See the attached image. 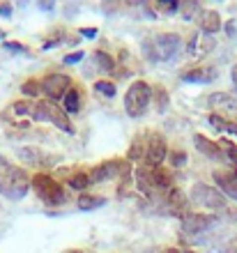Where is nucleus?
<instances>
[{"label": "nucleus", "instance_id": "obj_12", "mask_svg": "<svg viewBox=\"0 0 237 253\" xmlns=\"http://www.w3.org/2000/svg\"><path fill=\"white\" fill-rule=\"evenodd\" d=\"M214 46H217V40L212 35L196 33V35H191L189 44H187V55H189L191 60H198V58H205Z\"/></svg>", "mask_w": 237, "mask_h": 253}, {"label": "nucleus", "instance_id": "obj_37", "mask_svg": "<svg viewBox=\"0 0 237 253\" xmlns=\"http://www.w3.org/2000/svg\"><path fill=\"white\" fill-rule=\"evenodd\" d=\"M231 76H233V85H235V90H237V65L233 67V72H231Z\"/></svg>", "mask_w": 237, "mask_h": 253}, {"label": "nucleus", "instance_id": "obj_4", "mask_svg": "<svg viewBox=\"0 0 237 253\" xmlns=\"http://www.w3.org/2000/svg\"><path fill=\"white\" fill-rule=\"evenodd\" d=\"M152 101V87L145 81H134L132 85L127 87L125 94V111L129 118H141L145 115L147 106Z\"/></svg>", "mask_w": 237, "mask_h": 253}, {"label": "nucleus", "instance_id": "obj_16", "mask_svg": "<svg viewBox=\"0 0 237 253\" xmlns=\"http://www.w3.org/2000/svg\"><path fill=\"white\" fill-rule=\"evenodd\" d=\"M217 79V69L214 67H196V69H189V72L182 74V81L185 83H212Z\"/></svg>", "mask_w": 237, "mask_h": 253}, {"label": "nucleus", "instance_id": "obj_2", "mask_svg": "<svg viewBox=\"0 0 237 253\" xmlns=\"http://www.w3.org/2000/svg\"><path fill=\"white\" fill-rule=\"evenodd\" d=\"M182 51V37L175 33L154 35L143 44V53L154 62H171Z\"/></svg>", "mask_w": 237, "mask_h": 253}, {"label": "nucleus", "instance_id": "obj_18", "mask_svg": "<svg viewBox=\"0 0 237 253\" xmlns=\"http://www.w3.org/2000/svg\"><path fill=\"white\" fill-rule=\"evenodd\" d=\"M134 180H136V187L145 193V196H154V187H152V166H141L134 170Z\"/></svg>", "mask_w": 237, "mask_h": 253}, {"label": "nucleus", "instance_id": "obj_22", "mask_svg": "<svg viewBox=\"0 0 237 253\" xmlns=\"http://www.w3.org/2000/svg\"><path fill=\"white\" fill-rule=\"evenodd\" d=\"M200 12H203L200 5L193 2V0H189V2H180V14H182V19L185 21H198Z\"/></svg>", "mask_w": 237, "mask_h": 253}, {"label": "nucleus", "instance_id": "obj_14", "mask_svg": "<svg viewBox=\"0 0 237 253\" xmlns=\"http://www.w3.org/2000/svg\"><path fill=\"white\" fill-rule=\"evenodd\" d=\"M164 203L168 205V212L175 214V216H180V219L189 212V210H187V196L180 191L178 187H173L171 191L164 193Z\"/></svg>", "mask_w": 237, "mask_h": 253}, {"label": "nucleus", "instance_id": "obj_19", "mask_svg": "<svg viewBox=\"0 0 237 253\" xmlns=\"http://www.w3.org/2000/svg\"><path fill=\"white\" fill-rule=\"evenodd\" d=\"M19 159L26 161L28 166H44V164H48V157H44L40 147H21Z\"/></svg>", "mask_w": 237, "mask_h": 253}, {"label": "nucleus", "instance_id": "obj_40", "mask_svg": "<svg viewBox=\"0 0 237 253\" xmlns=\"http://www.w3.org/2000/svg\"><path fill=\"white\" fill-rule=\"evenodd\" d=\"M67 253H86V251H67Z\"/></svg>", "mask_w": 237, "mask_h": 253}, {"label": "nucleus", "instance_id": "obj_27", "mask_svg": "<svg viewBox=\"0 0 237 253\" xmlns=\"http://www.w3.org/2000/svg\"><path fill=\"white\" fill-rule=\"evenodd\" d=\"M12 113L16 115V118H23V115H33V104L26 99L21 101H14L12 104Z\"/></svg>", "mask_w": 237, "mask_h": 253}, {"label": "nucleus", "instance_id": "obj_9", "mask_svg": "<svg viewBox=\"0 0 237 253\" xmlns=\"http://www.w3.org/2000/svg\"><path fill=\"white\" fill-rule=\"evenodd\" d=\"M207 106H210L212 111H214V115H219V118L237 122V94L214 92V94H210Z\"/></svg>", "mask_w": 237, "mask_h": 253}, {"label": "nucleus", "instance_id": "obj_32", "mask_svg": "<svg viewBox=\"0 0 237 253\" xmlns=\"http://www.w3.org/2000/svg\"><path fill=\"white\" fill-rule=\"evenodd\" d=\"M81 60H83V51H74V53L65 55V65H76Z\"/></svg>", "mask_w": 237, "mask_h": 253}, {"label": "nucleus", "instance_id": "obj_7", "mask_svg": "<svg viewBox=\"0 0 237 253\" xmlns=\"http://www.w3.org/2000/svg\"><path fill=\"white\" fill-rule=\"evenodd\" d=\"M145 136V145H143V161L145 166L157 168L164 164L166 154H168V147H166V140L161 133L157 131H143Z\"/></svg>", "mask_w": 237, "mask_h": 253}, {"label": "nucleus", "instance_id": "obj_5", "mask_svg": "<svg viewBox=\"0 0 237 253\" xmlns=\"http://www.w3.org/2000/svg\"><path fill=\"white\" fill-rule=\"evenodd\" d=\"M30 182H33L35 193L40 196V200L44 203V205L55 207V205H62V203L67 200L65 189L60 187V184H58L55 180H53L51 175H47V173H37Z\"/></svg>", "mask_w": 237, "mask_h": 253}, {"label": "nucleus", "instance_id": "obj_31", "mask_svg": "<svg viewBox=\"0 0 237 253\" xmlns=\"http://www.w3.org/2000/svg\"><path fill=\"white\" fill-rule=\"evenodd\" d=\"M2 46H5L7 51H14V53H26L28 51L23 44H14V42H2Z\"/></svg>", "mask_w": 237, "mask_h": 253}, {"label": "nucleus", "instance_id": "obj_29", "mask_svg": "<svg viewBox=\"0 0 237 253\" xmlns=\"http://www.w3.org/2000/svg\"><path fill=\"white\" fill-rule=\"evenodd\" d=\"M154 5H157L161 12H166V14L180 12V2H178V0H159V2H154Z\"/></svg>", "mask_w": 237, "mask_h": 253}, {"label": "nucleus", "instance_id": "obj_21", "mask_svg": "<svg viewBox=\"0 0 237 253\" xmlns=\"http://www.w3.org/2000/svg\"><path fill=\"white\" fill-rule=\"evenodd\" d=\"M207 120H210V125L214 126V129H219V131H224V133H228V136H235L237 138V122L224 120V118H219V115H214V113H212Z\"/></svg>", "mask_w": 237, "mask_h": 253}, {"label": "nucleus", "instance_id": "obj_17", "mask_svg": "<svg viewBox=\"0 0 237 253\" xmlns=\"http://www.w3.org/2000/svg\"><path fill=\"white\" fill-rule=\"evenodd\" d=\"M198 26H200V33L205 35H214L221 30V16L214 9H203L200 16H198Z\"/></svg>", "mask_w": 237, "mask_h": 253}, {"label": "nucleus", "instance_id": "obj_28", "mask_svg": "<svg viewBox=\"0 0 237 253\" xmlns=\"http://www.w3.org/2000/svg\"><path fill=\"white\" fill-rule=\"evenodd\" d=\"M21 92L26 94V97H37V94L42 92V85H40V81H35V79L26 81V83L21 85Z\"/></svg>", "mask_w": 237, "mask_h": 253}, {"label": "nucleus", "instance_id": "obj_20", "mask_svg": "<svg viewBox=\"0 0 237 253\" xmlns=\"http://www.w3.org/2000/svg\"><path fill=\"white\" fill-rule=\"evenodd\" d=\"M65 113L67 115H76L81 111V90L79 87H69V92L65 94Z\"/></svg>", "mask_w": 237, "mask_h": 253}, {"label": "nucleus", "instance_id": "obj_30", "mask_svg": "<svg viewBox=\"0 0 237 253\" xmlns=\"http://www.w3.org/2000/svg\"><path fill=\"white\" fill-rule=\"evenodd\" d=\"M157 97H159L157 111H159V113H164V108L168 106V92H166V90H161V87H159V90H157Z\"/></svg>", "mask_w": 237, "mask_h": 253}, {"label": "nucleus", "instance_id": "obj_3", "mask_svg": "<svg viewBox=\"0 0 237 253\" xmlns=\"http://www.w3.org/2000/svg\"><path fill=\"white\" fill-rule=\"evenodd\" d=\"M33 120L37 122H51V125L60 126L65 133H74V126L69 122V115L51 99H40L33 104Z\"/></svg>", "mask_w": 237, "mask_h": 253}, {"label": "nucleus", "instance_id": "obj_15", "mask_svg": "<svg viewBox=\"0 0 237 253\" xmlns=\"http://www.w3.org/2000/svg\"><path fill=\"white\" fill-rule=\"evenodd\" d=\"M193 145L198 147V152L205 154V157H207V159H212V161H224L226 159L224 152H221V147H219L214 140L200 136V133H196V136H193Z\"/></svg>", "mask_w": 237, "mask_h": 253}, {"label": "nucleus", "instance_id": "obj_23", "mask_svg": "<svg viewBox=\"0 0 237 253\" xmlns=\"http://www.w3.org/2000/svg\"><path fill=\"white\" fill-rule=\"evenodd\" d=\"M106 205V198H101V196H81L79 198V207L81 210H97V207Z\"/></svg>", "mask_w": 237, "mask_h": 253}, {"label": "nucleus", "instance_id": "obj_8", "mask_svg": "<svg viewBox=\"0 0 237 253\" xmlns=\"http://www.w3.org/2000/svg\"><path fill=\"white\" fill-rule=\"evenodd\" d=\"M40 85H42V92L47 94V99L58 101V99H65V94L69 92L72 79L67 74H47L40 81Z\"/></svg>", "mask_w": 237, "mask_h": 253}, {"label": "nucleus", "instance_id": "obj_41", "mask_svg": "<svg viewBox=\"0 0 237 253\" xmlns=\"http://www.w3.org/2000/svg\"><path fill=\"white\" fill-rule=\"evenodd\" d=\"M185 253H191V251H185Z\"/></svg>", "mask_w": 237, "mask_h": 253}, {"label": "nucleus", "instance_id": "obj_24", "mask_svg": "<svg viewBox=\"0 0 237 253\" xmlns=\"http://www.w3.org/2000/svg\"><path fill=\"white\" fill-rule=\"evenodd\" d=\"M69 187L74 189V191H83L86 187H90V175L88 173H76L69 177Z\"/></svg>", "mask_w": 237, "mask_h": 253}, {"label": "nucleus", "instance_id": "obj_36", "mask_svg": "<svg viewBox=\"0 0 237 253\" xmlns=\"http://www.w3.org/2000/svg\"><path fill=\"white\" fill-rule=\"evenodd\" d=\"M9 14H12V5L2 2V5H0V16H9Z\"/></svg>", "mask_w": 237, "mask_h": 253}, {"label": "nucleus", "instance_id": "obj_13", "mask_svg": "<svg viewBox=\"0 0 237 253\" xmlns=\"http://www.w3.org/2000/svg\"><path fill=\"white\" fill-rule=\"evenodd\" d=\"M214 182L224 196L237 200V170H214Z\"/></svg>", "mask_w": 237, "mask_h": 253}, {"label": "nucleus", "instance_id": "obj_26", "mask_svg": "<svg viewBox=\"0 0 237 253\" xmlns=\"http://www.w3.org/2000/svg\"><path fill=\"white\" fill-rule=\"evenodd\" d=\"M95 62H97L99 69H104V72H111L113 67H115V60H113L106 51H95Z\"/></svg>", "mask_w": 237, "mask_h": 253}, {"label": "nucleus", "instance_id": "obj_11", "mask_svg": "<svg viewBox=\"0 0 237 253\" xmlns=\"http://www.w3.org/2000/svg\"><path fill=\"white\" fill-rule=\"evenodd\" d=\"M217 216L214 214H200V212H187L182 216V230L189 235H200L205 230L217 226Z\"/></svg>", "mask_w": 237, "mask_h": 253}, {"label": "nucleus", "instance_id": "obj_25", "mask_svg": "<svg viewBox=\"0 0 237 253\" xmlns=\"http://www.w3.org/2000/svg\"><path fill=\"white\" fill-rule=\"evenodd\" d=\"M95 92H99L101 97L113 99L118 90H115V83H111V81H97V83H95Z\"/></svg>", "mask_w": 237, "mask_h": 253}, {"label": "nucleus", "instance_id": "obj_1", "mask_svg": "<svg viewBox=\"0 0 237 253\" xmlns=\"http://www.w3.org/2000/svg\"><path fill=\"white\" fill-rule=\"evenodd\" d=\"M33 182L23 168L14 166L12 161L0 154V193L9 200H21L30 191Z\"/></svg>", "mask_w": 237, "mask_h": 253}, {"label": "nucleus", "instance_id": "obj_38", "mask_svg": "<svg viewBox=\"0 0 237 253\" xmlns=\"http://www.w3.org/2000/svg\"><path fill=\"white\" fill-rule=\"evenodd\" d=\"M161 253H180V251H178V249H164Z\"/></svg>", "mask_w": 237, "mask_h": 253}, {"label": "nucleus", "instance_id": "obj_35", "mask_svg": "<svg viewBox=\"0 0 237 253\" xmlns=\"http://www.w3.org/2000/svg\"><path fill=\"white\" fill-rule=\"evenodd\" d=\"M81 35L93 40V37H97V28H81Z\"/></svg>", "mask_w": 237, "mask_h": 253}, {"label": "nucleus", "instance_id": "obj_34", "mask_svg": "<svg viewBox=\"0 0 237 253\" xmlns=\"http://www.w3.org/2000/svg\"><path fill=\"white\" fill-rule=\"evenodd\" d=\"M185 161H187V154L185 152H175V154H173V166H175V168L182 166Z\"/></svg>", "mask_w": 237, "mask_h": 253}, {"label": "nucleus", "instance_id": "obj_10", "mask_svg": "<svg viewBox=\"0 0 237 253\" xmlns=\"http://www.w3.org/2000/svg\"><path fill=\"white\" fill-rule=\"evenodd\" d=\"M129 164L122 159H111V161H104L99 166L93 168L90 173V182H104V180H113V177H122L125 173H129Z\"/></svg>", "mask_w": 237, "mask_h": 253}, {"label": "nucleus", "instance_id": "obj_6", "mask_svg": "<svg viewBox=\"0 0 237 253\" xmlns=\"http://www.w3.org/2000/svg\"><path fill=\"white\" fill-rule=\"evenodd\" d=\"M191 200L193 205H200V207H207V210H226V196L219 189L205 184V182H196L191 187Z\"/></svg>", "mask_w": 237, "mask_h": 253}, {"label": "nucleus", "instance_id": "obj_39", "mask_svg": "<svg viewBox=\"0 0 237 253\" xmlns=\"http://www.w3.org/2000/svg\"><path fill=\"white\" fill-rule=\"evenodd\" d=\"M0 40H5V30L2 28H0Z\"/></svg>", "mask_w": 237, "mask_h": 253}, {"label": "nucleus", "instance_id": "obj_33", "mask_svg": "<svg viewBox=\"0 0 237 253\" xmlns=\"http://www.w3.org/2000/svg\"><path fill=\"white\" fill-rule=\"evenodd\" d=\"M226 157H228V161L237 168V145H226Z\"/></svg>", "mask_w": 237, "mask_h": 253}]
</instances>
